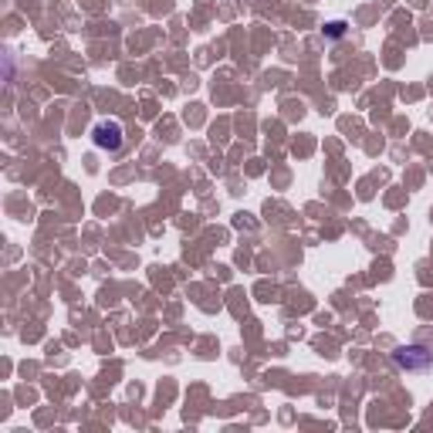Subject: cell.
Segmentation results:
<instances>
[{
    "instance_id": "obj_1",
    "label": "cell",
    "mask_w": 433,
    "mask_h": 433,
    "mask_svg": "<svg viewBox=\"0 0 433 433\" xmlns=\"http://www.w3.org/2000/svg\"><path fill=\"white\" fill-rule=\"evenodd\" d=\"M393 362L406 372H423L433 366V352L423 349V345H403V349L393 352Z\"/></svg>"
},
{
    "instance_id": "obj_2",
    "label": "cell",
    "mask_w": 433,
    "mask_h": 433,
    "mask_svg": "<svg viewBox=\"0 0 433 433\" xmlns=\"http://www.w3.org/2000/svg\"><path fill=\"white\" fill-rule=\"evenodd\" d=\"M92 136H95V146H98V149L116 153V149L122 146V125L119 122H98Z\"/></svg>"
},
{
    "instance_id": "obj_3",
    "label": "cell",
    "mask_w": 433,
    "mask_h": 433,
    "mask_svg": "<svg viewBox=\"0 0 433 433\" xmlns=\"http://www.w3.org/2000/svg\"><path fill=\"white\" fill-rule=\"evenodd\" d=\"M325 34H329V37H342V34H345V21H332V24H325Z\"/></svg>"
}]
</instances>
